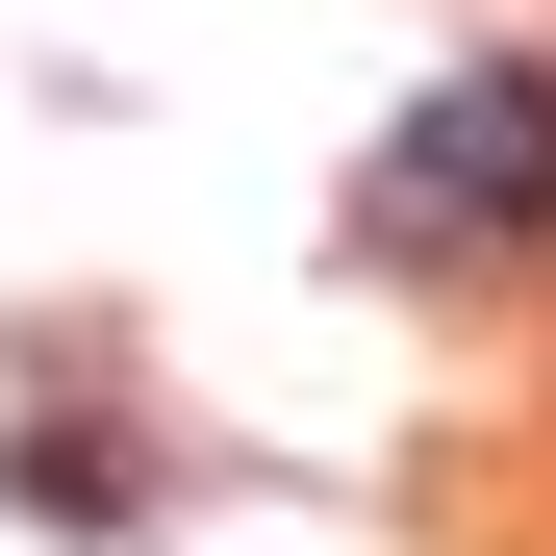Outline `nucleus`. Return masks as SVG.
<instances>
[{"mask_svg":"<svg viewBox=\"0 0 556 556\" xmlns=\"http://www.w3.org/2000/svg\"><path fill=\"white\" fill-rule=\"evenodd\" d=\"M354 228H380L405 278H455V253H531V228H556V76H531V51L430 76V102L380 127V203H354Z\"/></svg>","mask_w":556,"mask_h":556,"instance_id":"f257e3e1","label":"nucleus"},{"mask_svg":"<svg viewBox=\"0 0 556 556\" xmlns=\"http://www.w3.org/2000/svg\"><path fill=\"white\" fill-rule=\"evenodd\" d=\"M0 481H26L51 531H127V506H152V455H127V430H0Z\"/></svg>","mask_w":556,"mask_h":556,"instance_id":"f03ea898","label":"nucleus"}]
</instances>
